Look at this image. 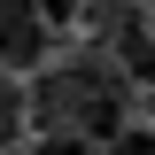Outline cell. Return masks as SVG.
Masks as SVG:
<instances>
[{
  "mask_svg": "<svg viewBox=\"0 0 155 155\" xmlns=\"http://www.w3.org/2000/svg\"><path fill=\"white\" fill-rule=\"evenodd\" d=\"M132 78L109 47H78L70 62H39V85H31V124L39 132H85L109 147L124 124H132Z\"/></svg>",
  "mask_w": 155,
  "mask_h": 155,
  "instance_id": "cell-1",
  "label": "cell"
},
{
  "mask_svg": "<svg viewBox=\"0 0 155 155\" xmlns=\"http://www.w3.org/2000/svg\"><path fill=\"white\" fill-rule=\"evenodd\" d=\"M54 54V23L39 0H0V70H39Z\"/></svg>",
  "mask_w": 155,
  "mask_h": 155,
  "instance_id": "cell-2",
  "label": "cell"
},
{
  "mask_svg": "<svg viewBox=\"0 0 155 155\" xmlns=\"http://www.w3.org/2000/svg\"><path fill=\"white\" fill-rule=\"evenodd\" d=\"M23 124H31V93L16 85V70H0V155L23 140Z\"/></svg>",
  "mask_w": 155,
  "mask_h": 155,
  "instance_id": "cell-3",
  "label": "cell"
},
{
  "mask_svg": "<svg viewBox=\"0 0 155 155\" xmlns=\"http://www.w3.org/2000/svg\"><path fill=\"white\" fill-rule=\"evenodd\" d=\"M31 155H101V140H85V132H39Z\"/></svg>",
  "mask_w": 155,
  "mask_h": 155,
  "instance_id": "cell-4",
  "label": "cell"
},
{
  "mask_svg": "<svg viewBox=\"0 0 155 155\" xmlns=\"http://www.w3.org/2000/svg\"><path fill=\"white\" fill-rule=\"evenodd\" d=\"M101 155H155V124H124V132H116Z\"/></svg>",
  "mask_w": 155,
  "mask_h": 155,
  "instance_id": "cell-5",
  "label": "cell"
},
{
  "mask_svg": "<svg viewBox=\"0 0 155 155\" xmlns=\"http://www.w3.org/2000/svg\"><path fill=\"white\" fill-rule=\"evenodd\" d=\"M39 8H47L54 31H78V23H85V0H39Z\"/></svg>",
  "mask_w": 155,
  "mask_h": 155,
  "instance_id": "cell-6",
  "label": "cell"
}]
</instances>
